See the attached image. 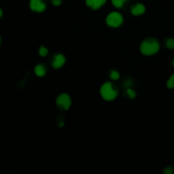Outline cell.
<instances>
[{
  "label": "cell",
  "mask_w": 174,
  "mask_h": 174,
  "mask_svg": "<svg viewBox=\"0 0 174 174\" xmlns=\"http://www.w3.org/2000/svg\"><path fill=\"white\" fill-rule=\"evenodd\" d=\"M167 87L169 89L174 88V73L171 75L167 82Z\"/></svg>",
  "instance_id": "obj_11"
},
{
  "label": "cell",
  "mask_w": 174,
  "mask_h": 174,
  "mask_svg": "<svg viewBox=\"0 0 174 174\" xmlns=\"http://www.w3.org/2000/svg\"><path fill=\"white\" fill-rule=\"evenodd\" d=\"M35 72L39 77H42L46 74V69L43 65H37L35 68Z\"/></svg>",
  "instance_id": "obj_8"
},
{
  "label": "cell",
  "mask_w": 174,
  "mask_h": 174,
  "mask_svg": "<svg viewBox=\"0 0 174 174\" xmlns=\"http://www.w3.org/2000/svg\"><path fill=\"white\" fill-rule=\"evenodd\" d=\"M110 78L111 80H116L120 78V73L116 70H112L110 72Z\"/></svg>",
  "instance_id": "obj_14"
},
{
  "label": "cell",
  "mask_w": 174,
  "mask_h": 174,
  "mask_svg": "<svg viewBox=\"0 0 174 174\" xmlns=\"http://www.w3.org/2000/svg\"><path fill=\"white\" fill-rule=\"evenodd\" d=\"M160 44L155 37H148L145 39L140 45V52L145 56H152L158 52Z\"/></svg>",
  "instance_id": "obj_1"
},
{
  "label": "cell",
  "mask_w": 174,
  "mask_h": 174,
  "mask_svg": "<svg viewBox=\"0 0 174 174\" xmlns=\"http://www.w3.org/2000/svg\"><path fill=\"white\" fill-rule=\"evenodd\" d=\"M65 62V59L64 56L61 54H58L55 55L54 59L52 61V66L55 69H59L64 65Z\"/></svg>",
  "instance_id": "obj_6"
},
{
  "label": "cell",
  "mask_w": 174,
  "mask_h": 174,
  "mask_svg": "<svg viewBox=\"0 0 174 174\" xmlns=\"http://www.w3.org/2000/svg\"><path fill=\"white\" fill-rule=\"evenodd\" d=\"M107 0H95L94 4L92 6L93 10H97V9H99L100 7H101L104 4L106 3Z\"/></svg>",
  "instance_id": "obj_9"
},
{
  "label": "cell",
  "mask_w": 174,
  "mask_h": 174,
  "mask_svg": "<svg viewBox=\"0 0 174 174\" xmlns=\"http://www.w3.org/2000/svg\"><path fill=\"white\" fill-rule=\"evenodd\" d=\"M100 93L103 99L106 101H112L119 94V90L114 84L111 82H106L101 86Z\"/></svg>",
  "instance_id": "obj_2"
},
{
  "label": "cell",
  "mask_w": 174,
  "mask_h": 174,
  "mask_svg": "<svg viewBox=\"0 0 174 174\" xmlns=\"http://www.w3.org/2000/svg\"><path fill=\"white\" fill-rule=\"evenodd\" d=\"M39 53H40V55L42 56V57H45V56H46L48 54V50L46 48L42 46V47H40V48Z\"/></svg>",
  "instance_id": "obj_16"
},
{
  "label": "cell",
  "mask_w": 174,
  "mask_h": 174,
  "mask_svg": "<svg viewBox=\"0 0 174 174\" xmlns=\"http://www.w3.org/2000/svg\"><path fill=\"white\" fill-rule=\"evenodd\" d=\"M2 15H3V12H2L1 9L0 8V18H1L2 17Z\"/></svg>",
  "instance_id": "obj_20"
},
{
  "label": "cell",
  "mask_w": 174,
  "mask_h": 174,
  "mask_svg": "<svg viewBox=\"0 0 174 174\" xmlns=\"http://www.w3.org/2000/svg\"><path fill=\"white\" fill-rule=\"evenodd\" d=\"M172 65H173V67L174 68V59L172 61Z\"/></svg>",
  "instance_id": "obj_21"
},
{
  "label": "cell",
  "mask_w": 174,
  "mask_h": 174,
  "mask_svg": "<svg viewBox=\"0 0 174 174\" xmlns=\"http://www.w3.org/2000/svg\"><path fill=\"white\" fill-rule=\"evenodd\" d=\"M163 172L166 174H172L174 173V167L172 166L167 167L165 168Z\"/></svg>",
  "instance_id": "obj_15"
},
{
  "label": "cell",
  "mask_w": 174,
  "mask_h": 174,
  "mask_svg": "<svg viewBox=\"0 0 174 174\" xmlns=\"http://www.w3.org/2000/svg\"><path fill=\"white\" fill-rule=\"evenodd\" d=\"M166 47L168 49L173 50L174 49V39L173 38H168L165 41Z\"/></svg>",
  "instance_id": "obj_10"
},
{
  "label": "cell",
  "mask_w": 174,
  "mask_h": 174,
  "mask_svg": "<svg viewBox=\"0 0 174 174\" xmlns=\"http://www.w3.org/2000/svg\"><path fill=\"white\" fill-rule=\"evenodd\" d=\"M123 21V18L122 16L119 12H113L106 18V23L110 27H118L121 25Z\"/></svg>",
  "instance_id": "obj_3"
},
{
  "label": "cell",
  "mask_w": 174,
  "mask_h": 174,
  "mask_svg": "<svg viewBox=\"0 0 174 174\" xmlns=\"http://www.w3.org/2000/svg\"><path fill=\"white\" fill-rule=\"evenodd\" d=\"M145 10H146V8H145L144 6L142 4H138L135 6H133L131 9V13L134 16H139V15L144 14Z\"/></svg>",
  "instance_id": "obj_7"
},
{
  "label": "cell",
  "mask_w": 174,
  "mask_h": 174,
  "mask_svg": "<svg viewBox=\"0 0 174 174\" xmlns=\"http://www.w3.org/2000/svg\"><path fill=\"white\" fill-rule=\"evenodd\" d=\"M126 93H127V94L128 95L129 98H131V99H134L136 96H137V94H136L135 91L133 90V89L131 88H127Z\"/></svg>",
  "instance_id": "obj_13"
},
{
  "label": "cell",
  "mask_w": 174,
  "mask_h": 174,
  "mask_svg": "<svg viewBox=\"0 0 174 174\" xmlns=\"http://www.w3.org/2000/svg\"><path fill=\"white\" fill-rule=\"evenodd\" d=\"M94 2H95V0H86V4L88 6V7H91V8H92L93 4H94Z\"/></svg>",
  "instance_id": "obj_18"
},
{
  "label": "cell",
  "mask_w": 174,
  "mask_h": 174,
  "mask_svg": "<svg viewBox=\"0 0 174 174\" xmlns=\"http://www.w3.org/2000/svg\"><path fill=\"white\" fill-rule=\"evenodd\" d=\"M132 84H133V82L131 81L130 79L127 80L126 82H124V87H125L126 88H131V86H132Z\"/></svg>",
  "instance_id": "obj_17"
},
{
  "label": "cell",
  "mask_w": 174,
  "mask_h": 174,
  "mask_svg": "<svg viewBox=\"0 0 174 174\" xmlns=\"http://www.w3.org/2000/svg\"><path fill=\"white\" fill-rule=\"evenodd\" d=\"M30 8L33 11L37 12H42L46 9V5L42 0H31Z\"/></svg>",
  "instance_id": "obj_5"
},
{
  "label": "cell",
  "mask_w": 174,
  "mask_h": 174,
  "mask_svg": "<svg viewBox=\"0 0 174 174\" xmlns=\"http://www.w3.org/2000/svg\"><path fill=\"white\" fill-rule=\"evenodd\" d=\"M127 0H111L113 5L116 8H121L123 6L124 2L126 1Z\"/></svg>",
  "instance_id": "obj_12"
},
{
  "label": "cell",
  "mask_w": 174,
  "mask_h": 174,
  "mask_svg": "<svg viewBox=\"0 0 174 174\" xmlns=\"http://www.w3.org/2000/svg\"><path fill=\"white\" fill-rule=\"evenodd\" d=\"M57 105L59 108L63 110H68L71 106V99L68 94L63 93L59 95L57 99Z\"/></svg>",
  "instance_id": "obj_4"
},
{
  "label": "cell",
  "mask_w": 174,
  "mask_h": 174,
  "mask_svg": "<svg viewBox=\"0 0 174 174\" xmlns=\"http://www.w3.org/2000/svg\"><path fill=\"white\" fill-rule=\"evenodd\" d=\"M0 42H1V37H0Z\"/></svg>",
  "instance_id": "obj_22"
},
{
  "label": "cell",
  "mask_w": 174,
  "mask_h": 174,
  "mask_svg": "<svg viewBox=\"0 0 174 174\" xmlns=\"http://www.w3.org/2000/svg\"><path fill=\"white\" fill-rule=\"evenodd\" d=\"M52 3L54 6H59L61 4V0H52Z\"/></svg>",
  "instance_id": "obj_19"
}]
</instances>
